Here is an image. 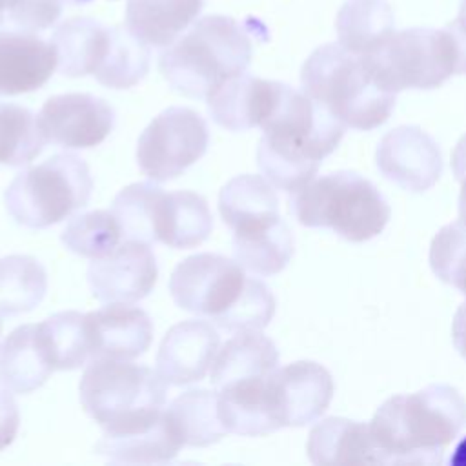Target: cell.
<instances>
[{
  "instance_id": "obj_1",
  "label": "cell",
  "mask_w": 466,
  "mask_h": 466,
  "mask_svg": "<svg viewBox=\"0 0 466 466\" xmlns=\"http://www.w3.org/2000/svg\"><path fill=\"white\" fill-rule=\"evenodd\" d=\"M169 293L178 308L233 333L264 329L275 315L269 288L248 277L237 260L218 253H197L178 262L169 279Z\"/></svg>"
},
{
  "instance_id": "obj_2",
  "label": "cell",
  "mask_w": 466,
  "mask_h": 466,
  "mask_svg": "<svg viewBox=\"0 0 466 466\" xmlns=\"http://www.w3.org/2000/svg\"><path fill=\"white\" fill-rule=\"evenodd\" d=\"M382 464H437L466 424V400L448 384L390 397L368 422Z\"/></svg>"
},
{
  "instance_id": "obj_3",
  "label": "cell",
  "mask_w": 466,
  "mask_h": 466,
  "mask_svg": "<svg viewBox=\"0 0 466 466\" xmlns=\"http://www.w3.org/2000/svg\"><path fill=\"white\" fill-rule=\"evenodd\" d=\"M344 129L329 111L289 86L277 113L262 127L258 169L275 187L295 193L315 178L320 160L339 146Z\"/></svg>"
},
{
  "instance_id": "obj_4",
  "label": "cell",
  "mask_w": 466,
  "mask_h": 466,
  "mask_svg": "<svg viewBox=\"0 0 466 466\" xmlns=\"http://www.w3.org/2000/svg\"><path fill=\"white\" fill-rule=\"evenodd\" d=\"M253 44L235 18L208 15L164 49L158 69L184 96L206 98L222 82L246 73Z\"/></svg>"
},
{
  "instance_id": "obj_5",
  "label": "cell",
  "mask_w": 466,
  "mask_h": 466,
  "mask_svg": "<svg viewBox=\"0 0 466 466\" xmlns=\"http://www.w3.org/2000/svg\"><path fill=\"white\" fill-rule=\"evenodd\" d=\"M84 410L107 435H124L155 426L166 410L167 382L144 364L96 357L78 384Z\"/></svg>"
},
{
  "instance_id": "obj_6",
  "label": "cell",
  "mask_w": 466,
  "mask_h": 466,
  "mask_svg": "<svg viewBox=\"0 0 466 466\" xmlns=\"http://www.w3.org/2000/svg\"><path fill=\"white\" fill-rule=\"evenodd\" d=\"M302 91L329 111L346 127L373 129L384 124L393 107L395 95L386 91L368 69L364 58L340 44L317 47L300 71Z\"/></svg>"
},
{
  "instance_id": "obj_7",
  "label": "cell",
  "mask_w": 466,
  "mask_h": 466,
  "mask_svg": "<svg viewBox=\"0 0 466 466\" xmlns=\"http://www.w3.org/2000/svg\"><path fill=\"white\" fill-rule=\"evenodd\" d=\"M291 211L302 226L329 228L350 242L377 237L391 215L380 191L353 171L313 178L293 193Z\"/></svg>"
},
{
  "instance_id": "obj_8",
  "label": "cell",
  "mask_w": 466,
  "mask_h": 466,
  "mask_svg": "<svg viewBox=\"0 0 466 466\" xmlns=\"http://www.w3.org/2000/svg\"><path fill=\"white\" fill-rule=\"evenodd\" d=\"M91 193L87 164L73 153H60L18 173L7 186L4 202L16 224L42 229L86 208Z\"/></svg>"
},
{
  "instance_id": "obj_9",
  "label": "cell",
  "mask_w": 466,
  "mask_h": 466,
  "mask_svg": "<svg viewBox=\"0 0 466 466\" xmlns=\"http://www.w3.org/2000/svg\"><path fill=\"white\" fill-rule=\"evenodd\" d=\"M360 56L375 80L391 93L433 89L457 71V49L446 27L393 31L373 51Z\"/></svg>"
},
{
  "instance_id": "obj_10",
  "label": "cell",
  "mask_w": 466,
  "mask_h": 466,
  "mask_svg": "<svg viewBox=\"0 0 466 466\" xmlns=\"http://www.w3.org/2000/svg\"><path fill=\"white\" fill-rule=\"evenodd\" d=\"M208 146L206 120L191 107L173 106L158 113L138 137L137 162L153 182H166L200 160Z\"/></svg>"
},
{
  "instance_id": "obj_11",
  "label": "cell",
  "mask_w": 466,
  "mask_h": 466,
  "mask_svg": "<svg viewBox=\"0 0 466 466\" xmlns=\"http://www.w3.org/2000/svg\"><path fill=\"white\" fill-rule=\"evenodd\" d=\"M335 391L329 371L313 360L277 368L268 379V408L277 430L315 422Z\"/></svg>"
},
{
  "instance_id": "obj_12",
  "label": "cell",
  "mask_w": 466,
  "mask_h": 466,
  "mask_svg": "<svg viewBox=\"0 0 466 466\" xmlns=\"http://www.w3.org/2000/svg\"><path fill=\"white\" fill-rule=\"evenodd\" d=\"M158 268L151 244L124 240L109 255L91 258L87 282L95 299L104 304H133L151 293L157 284Z\"/></svg>"
},
{
  "instance_id": "obj_13",
  "label": "cell",
  "mask_w": 466,
  "mask_h": 466,
  "mask_svg": "<svg viewBox=\"0 0 466 466\" xmlns=\"http://www.w3.org/2000/svg\"><path fill=\"white\" fill-rule=\"evenodd\" d=\"M38 124L47 142L67 149H86L106 140L115 124V111L100 96L66 93L46 100Z\"/></svg>"
},
{
  "instance_id": "obj_14",
  "label": "cell",
  "mask_w": 466,
  "mask_h": 466,
  "mask_svg": "<svg viewBox=\"0 0 466 466\" xmlns=\"http://www.w3.org/2000/svg\"><path fill=\"white\" fill-rule=\"evenodd\" d=\"M379 171L408 191H426L441 177L442 158L437 142L419 126L388 131L375 151Z\"/></svg>"
},
{
  "instance_id": "obj_15",
  "label": "cell",
  "mask_w": 466,
  "mask_h": 466,
  "mask_svg": "<svg viewBox=\"0 0 466 466\" xmlns=\"http://www.w3.org/2000/svg\"><path fill=\"white\" fill-rule=\"evenodd\" d=\"M288 87L277 80L242 73L222 82L206 96L208 111L220 127L229 131L264 127L277 113Z\"/></svg>"
},
{
  "instance_id": "obj_16",
  "label": "cell",
  "mask_w": 466,
  "mask_h": 466,
  "mask_svg": "<svg viewBox=\"0 0 466 466\" xmlns=\"http://www.w3.org/2000/svg\"><path fill=\"white\" fill-rule=\"evenodd\" d=\"M220 335L204 319L182 320L167 329L157 353V371L171 386L204 379L218 351Z\"/></svg>"
},
{
  "instance_id": "obj_17",
  "label": "cell",
  "mask_w": 466,
  "mask_h": 466,
  "mask_svg": "<svg viewBox=\"0 0 466 466\" xmlns=\"http://www.w3.org/2000/svg\"><path fill=\"white\" fill-rule=\"evenodd\" d=\"M86 326L91 340V359L133 360L144 355L153 340L149 315L142 308L126 302H109L86 313Z\"/></svg>"
},
{
  "instance_id": "obj_18",
  "label": "cell",
  "mask_w": 466,
  "mask_h": 466,
  "mask_svg": "<svg viewBox=\"0 0 466 466\" xmlns=\"http://www.w3.org/2000/svg\"><path fill=\"white\" fill-rule=\"evenodd\" d=\"M277 213L249 217L233 228V257L255 275H275L293 257V235Z\"/></svg>"
},
{
  "instance_id": "obj_19",
  "label": "cell",
  "mask_w": 466,
  "mask_h": 466,
  "mask_svg": "<svg viewBox=\"0 0 466 466\" xmlns=\"http://www.w3.org/2000/svg\"><path fill=\"white\" fill-rule=\"evenodd\" d=\"M56 69L51 42L29 31L0 29V95L40 89Z\"/></svg>"
},
{
  "instance_id": "obj_20",
  "label": "cell",
  "mask_w": 466,
  "mask_h": 466,
  "mask_svg": "<svg viewBox=\"0 0 466 466\" xmlns=\"http://www.w3.org/2000/svg\"><path fill=\"white\" fill-rule=\"evenodd\" d=\"M115 29L93 18H69L62 22L51 38L56 51V69L64 76H96L109 60Z\"/></svg>"
},
{
  "instance_id": "obj_21",
  "label": "cell",
  "mask_w": 466,
  "mask_h": 466,
  "mask_svg": "<svg viewBox=\"0 0 466 466\" xmlns=\"http://www.w3.org/2000/svg\"><path fill=\"white\" fill-rule=\"evenodd\" d=\"M211 229L213 217L202 195L187 189L160 191L153 211L155 242L177 249H189L202 244Z\"/></svg>"
},
{
  "instance_id": "obj_22",
  "label": "cell",
  "mask_w": 466,
  "mask_h": 466,
  "mask_svg": "<svg viewBox=\"0 0 466 466\" xmlns=\"http://www.w3.org/2000/svg\"><path fill=\"white\" fill-rule=\"evenodd\" d=\"M308 457L313 464H382L370 433V424L329 417L319 422L308 439Z\"/></svg>"
},
{
  "instance_id": "obj_23",
  "label": "cell",
  "mask_w": 466,
  "mask_h": 466,
  "mask_svg": "<svg viewBox=\"0 0 466 466\" xmlns=\"http://www.w3.org/2000/svg\"><path fill=\"white\" fill-rule=\"evenodd\" d=\"M53 371L38 337V324L18 326L0 344V386L11 393L38 390Z\"/></svg>"
},
{
  "instance_id": "obj_24",
  "label": "cell",
  "mask_w": 466,
  "mask_h": 466,
  "mask_svg": "<svg viewBox=\"0 0 466 466\" xmlns=\"http://www.w3.org/2000/svg\"><path fill=\"white\" fill-rule=\"evenodd\" d=\"M204 0H127L126 27L153 47L171 46L200 15Z\"/></svg>"
},
{
  "instance_id": "obj_25",
  "label": "cell",
  "mask_w": 466,
  "mask_h": 466,
  "mask_svg": "<svg viewBox=\"0 0 466 466\" xmlns=\"http://www.w3.org/2000/svg\"><path fill=\"white\" fill-rule=\"evenodd\" d=\"M277 368L279 351L273 340L260 329H242L218 348L211 362L209 380L217 390L242 379L268 375Z\"/></svg>"
},
{
  "instance_id": "obj_26",
  "label": "cell",
  "mask_w": 466,
  "mask_h": 466,
  "mask_svg": "<svg viewBox=\"0 0 466 466\" xmlns=\"http://www.w3.org/2000/svg\"><path fill=\"white\" fill-rule=\"evenodd\" d=\"M164 415L182 446L206 448L228 433L218 419L217 390H187L164 410Z\"/></svg>"
},
{
  "instance_id": "obj_27",
  "label": "cell",
  "mask_w": 466,
  "mask_h": 466,
  "mask_svg": "<svg viewBox=\"0 0 466 466\" xmlns=\"http://www.w3.org/2000/svg\"><path fill=\"white\" fill-rule=\"evenodd\" d=\"M393 25L388 0H346L335 20L339 44L355 55L373 51L395 31Z\"/></svg>"
},
{
  "instance_id": "obj_28",
  "label": "cell",
  "mask_w": 466,
  "mask_h": 466,
  "mask_svg": "<svg viewBox=\"0 0 466 466\" xmlns=\"http://www.w3.org/2000/svg\"><path fill=\"white\" fill-rule=\"evenodd\" d=\"M180 448L182 444L171 431L166 415H162L155 426L142 431L124 435L104 433L95 446L96 453L107 457L113 462L126 464L169 462Z\"/></svg>"
},
{
  "instance_id": "obj_29",
  "label": "cell",
  "mask_w": 466,
  "mask_h": 466,
  "mask_svg": "<svg viewBox=\"0 0 466 466\" xmlns=\"http://www.w3.org/2000/svg\"><path fill=\"white\" fill-rule=\"evenodd\" d=\"M38 337L53 370H76L91 359L86 313H55L38 324Z\"/></svg>"
},
{
  "instance_id": "obj_30",
  "label": "cell",
  "mask_w": 466,
  "mask_h": 466,
  "mask_svg": "<svg viewBox=\"0 0 466 466\" xmlns=\"http://www.w3.org/2000/svg\"><path fill=\"white\" fill-rule=\"evenodd\" d=\"M47 291V273L31 255L0 258V315H20L35 309Z\"/></svg>"
},
{
  "instance_id": "obj_31",
  "label": "cell",
  "mask_w": 466,
  "mask_h": 466,
  "mask_svg": "<svg viewBox=\"0 0 466 466\" xmlns=\"http://www.w3.org/2000/svg\"><path fill=\"white\" fill-rule=\"evenodd\" d=\"M46 142L33 111L18 104L0 102V164L25 166L42 153Z\"/></svg>"
},
{
  "instance_id": "obj_32",
  "label": "cell",
  "mask_w": 466,
  "mask_h": 466,
  "mask_svg": "<svg viewBox=\"0 0 466 466\" xmlns=\"http://www.w3.org/2000/svg\"><path fill=\"white\" fill-rule=\"evenodd\" d=\"M122 238V228L113 211L96 209L75 215L62 229V244L87 258H100L109 255Z\"/></svg>"
},
{
  "instance_id": "obj_33",
  "label": "cell",
  "mask_w": 466,
  "mask_h": 466,
  "mask_svg": "<svg viewBox=\"0 0 466 466\" xmlns=\"http://www.w3.org/2000/svg\"><path fill=\"white\" fill-rule=\"evenodd\" d=\"M218 211L224 224L235 228L244 218L279 211V198L268 178L260 175H238L220 189Z\"/></svg>"
},
{
  "instance_id": "obj_34",
  "label": "cell",
  "mask_w": 466,
  "mask_h": 466,
  "mask_svg": "<svg viewBox=\"0 0 466 466\" xmlns=\"http://www.w3.org/2000/svg\"><path fill=\"white\" fill-rule=\"evenodd\" d=\"M160 191L162 187L153 182H135L118 191L111 211L122 228L124 238L155 242L153 211Z\"/></svg>"
},
{
  "instance_id": "obj_35",
  "label": "cell",
  "mask_w": 466,
  "mask_h": 466,
  "mask_svg": "<svg viewBox=\"0 0 466 466\" xmlns=\"http://www.w3.org/2000/svg\"><path fill=\"white\" fill-rule=\"evenodd\" d=\"M430 266L442 282L466 295V226L461 220L437 231L430 246Z\"/></svg>"
},
{
  "instance_id": "obj_36",
  "label": "cell",
  "mask_w": 466,
  "mask_h": 466,
  "mask_svg": "<svg viewBox=\"0 0 466 466\" xmlns=\"http://www.w3.org/2000/svg\"><path fill=\"white\" fill-rule=\"evenodd\" d=\"M64 0H15L7 18L22 31L36 33L51 27L62 13Z\"/></svg>"
},
{
  "instance_id": "obj_37",
  "label": "cell",
  "mask_w": 466,
  "mask_h": 466,
  "mask_svg": "<svg viewBox=\"0 0 466 466\" xmlns=\"http://www.w3.org/2000/svg\"><path fill=\"white\" fill-rule=\"evenodd\" d=\"M20 411L9 390H0V450L7 448L18 431Z\"/></svg>"
},
{
  "instance_id": "obj_38",
  "label": "cell",
  "mask_w": 466,
  "mask_h": 466,
  "mask_svg": "<svg viewBox=\"0 0 466 466\" xmlns=\"http://www.w3.org/2000/svg\"><path fill=\"white\" fill-rule=\"evenodd\" d=\"M457 49V71L455 75H466V22L455 18L446 25Z\"/></svg>"
},
{
  "instance_id": "obj_39",
  "label": "cell",
  "mask_w": 466,
  "mask_h": 466,
  "mask_svg": "<svg viewBox=\"0 0 466 466\" xmlns=\"http://www.w3.org/2000/svg\"><path fill=\"white\" fill-rule=\"evenodd\" d=\"M451 337H453V346L466 359V302H462L455 311L453 324H451Z\"/></svg>"
},
{
  "instance_id": "obj_40",
  "label": "cell",
  "mask_w": 466,
  "mask_h": 466,
  "mask_svg": "<svg viewBox=\"0 0 466 466\" xmlns=\"http://www.w3.org/2000/svg\"><path fill=\"white\" fill-rule=\"evenodd\" d=\"M451 169L455 178H459L461 175L466 173V135L461 137V140L457 142L453 153H451Z\"/></svg>"
},
{
  "instance_id": "obj_41",
  "label": "cell",
  "mask_w": 466,
  "mask_h": 466,
  "mask_svg": "<svg viewBox=\"0 0 466 466\" xmlns=\"http://www.w3.org/2000/svg\"><path fill=\"white\" fill-rule=\"evenodd\" d=\"M461 182V195H459V220L466 226V173L457 178Z\"/></svg>"
},
{
  "instance_id": "obj_42",
  "label": "cell",
  "mask_w": 466,
  "mask_h": 466,
  "mask_svg": "<svg viewBox=\"0 0 466 466\" xmlns=\"http://www.w3.org/2000/svg\"><path fill=\"white\" fill-rule=\"evenodd\" d=\"M451 466H466V437L457 444L453 455L450 457Z\"/></svg>"
},
{
  "instance_id": "obj_43",
  "label": "cell",
  "mask_w": 466,
  "mask_h": 466,
  "mask_svg": "<svg viewBox=\"0 0 466 466\" xmlns=\"http://www.w3.org/2000/svg\"><path fill=\"white\" fill-rule=\"evenodd\" d=\"M15 0H0V24L7 18V13H9V7Z\"/></svg>"
},
{
  "instance_id": "obj_44",
  "label": "cell",
  "mask_w": 466,
  "mask_h": 466,
  "mask_svg": "<svg viewBox=\"0 0 466 466\" xmlns=\"http://www.w3.org/2000/svg\"><path fill=\"white\" fill-rule=\"evenodd\" d=\"M457 18H461V20H464V22H466V0H462V2H461V7H459V15H457Z\"/></svg>"
},
{
  "instance_id": "obj_45",
  "label": "cell",
  "mask_w": 466,
  "mask_h": 466,
  "mask_svg": "<svg viewBox=\"0 0 466 466\" xmlns=\"http://www.w3.org/2000/svg\"><path fill=\"white\" fill-rule=\"evenodd\" d=\"M66 4H86V2H91V0H64Z\"/></svg>"
},
{
  "instance_id": "obj_46",
  "label": "cell",
  "mask_w": 466,
  "mask_h": 466,
  "mask_svg": "<svg viewBox=\"0 0 466 466\" xmlns=\"http://www.w3.org/2000/svg\"><path fill=\"white\" fill-rule=\"evenodd\" d=\"M0 333H2V315H0Z\"/></svg>"
}]
</instances>
